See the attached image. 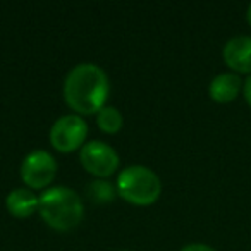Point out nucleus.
Returning <instances> with one entry per match:
<instances>
[{"instance_id": "7ed1b4c3", "label": "nucleus", "mask_w": 251, "mask_h": 251, "mask_svg": "<svg viewBox=\"0 0 251 251\" xmlns=\"http://www.w3.org/2000/svg\"><path fill=\"white\" fill-rule=\"evenodd\" d=\"M117 195L138 206L153 205L162 193L160 177L145 165H127L117 176Z\"/></svg>"}, {"instance_id": "6e6552de", "label": "nucleus", "mask_w": 251, "mask_h": 251, "mask_svg": "<svg viewBox=\"0 0 251 251\" xmlns=\"http://www.w3.org/2000/svg\"><path fill=\"white\" fill-rule=\"evenodd\" d=\"M243 81L236 73H222L210 81L208 95L217 103H230L237 98Z\"/></svg>"}, {"instance_id": "20e7f679", "label": "nucleus", "mask_w": 251, "mask_h": 251, "mask_svg": "<svg viewBox=\"0 0 251 251\" xmlns=\"http://www.w3.org/2000/svg\"><path fill=\"white\" fill-rule=\"evenodd\" d=\"M88 136V124L81 115L67 114L53 122L50 129V143L60 153H71L79 148Z\"/></svg>"}, {"instance_id": "f257e3e1", "label": "nucleus", "mask_w": 251, "mask_h": 251, "mask_svg": "<svg viewBox=\"0 0 251 251\" xmlns=\"http://www.w3.org/2000/svg\"><path fill=\"white\" fill-rule=\"evenodd\" d=\"M108 93V77L97 64H77L64 81V100L77 115L98 114L105 107Z\"/></svg>"}, {"instance_id": "4468645a", "label": "nucleus", "mask_w": 251, "mask_h": 251, "mask_svg": "<svg viewBox=\"0 0 251 251\" xmlns=\"http://www.w3.org/2000/svg\"><path fill=\"white\" fill-rule=\"evenodd\" d=\"M246 19H248V25L251 26V4L248 5V11H246Z\"/></svg>"}, {"instance_id": "39448f33", "label": "nucleus", "mask_w": 251, "mask_h": 251, "mask_svg": "<svg viewBox=\"0 0 251 251\" xmlns=\"http://www.w3.org/2000/svg\"><path fill=\"white\" fill-rule=\"evenodd\" d=\"M57 174V160L45 150H33L21 164V179L29 189H42L53 181Z\"/></svg>"}, {"instance_id": "423d86ee", "label": "nucleus", "mask_w": 251, "mask_h": 251, "mask_svg": "<svg viewBox=\"0 0 251 251\" xmlns=\"http://www.w3.org/2000/svg\"><path fill=\"white\" fill-rule=\"evenodd\" d=\"M81 164L90 174L97 177H108L112 176L119 167V155L110 145L103 141H88L81 148Z\"/></svg>"}, {"instance_id": "f03ea898", "label": "nucleus", "mask_w": 251, "mask_h": 251, "mask_svg": "<svg viewBox=\"0 0 251 251\" xmlns=\"http://www.w3.org/2000/svg\"><path fill=\"white\" fill-rule=\"evenodd\" d=\"M38 212L52 229L67 232L81 224L84 206L81 196L66 186H53L42 193Z\"/></svg>"}, {"instance_id": "2eb2a0df", "label": "nucleus", "mask_w": 251, "mask_h": 251, "mask_svg": "<svg viewBox=\"0 0 251 251\" xmlns=\"http://www.w3.org/2000/svg\"><path fill=\"white\" fill-rule=\"evenodd\" d=\"M121 251H129V250H121Z\"/></svg>"}, {"instance_id": "9d476101", "label": "nucleus", "mask_w": 251, "mask_h": 251, "mask_svg": "<svg viewBox=\"0 0 251 251\" xmlns=\"http://www.w3.org/2000/svg\"><path fill=\"white\" fill-rule=\"evenodd\" d=\"M97 124L103 133L114 134L117 131H121L122 124H124V119H122V114L115 107L105 105L97 114Z\"/></svg>"}, {"instance_id": "0eeeda50", "label": "nucleus", "mask_w": 251, "mask_h": 251, "mask_svg": "<svg viewBox=\"0 0 251 251\" xmlns=\"http://www.w3.org/2000/svg\"><path fill=\"white\" fill-rule=\"evenodd\" d=\"M224 62L239 74H251V36H234L224 45Z\"/></svg>"}, {"instance_id": "9b49d317", "label": "nucleus", "mask_w": 251, "mask_h": 251, "mask_svg": "<svg viewBox=\"0 0 251 251\" xmlns=\"http://www.w3.org/2000/svg\"><path fill=\"white\" fill-rule=\"evenodd\" d=\"M88 196H90L91 201L95 203H108L114 200L115 193H117V189H114V186L110 184V182L107 181H101V179H97V181H93L90 186H88L86 189Z\"/></svg>"}, {"instance_id": "1a4fd4ad", "label": "nucleus", "mask_w": 251, "mask_h": 251, "mask_svg": "<svg viewBox=\"0 0 251 251\" xmlns=\"http://www.w3.org/2000/svg\"><path fill=\"white\" fill-rule=\"evenodd\" d=\"M40 198L29 188H18L12 189L5 198V206L11 215L18 219L31 217L35 212H38Z\"/></svg>"}, {"instance_id": "ddd939ff", "label": "nucleus", "mask_w": 251, "mask_h": 251, "mask_svg": "<svg viewBox=\"0 0 251 251\" xmlns=\"http://www.w3.org/2000/svg\"><path fill=\"white\" fill-rule=\"evenodd\" d=\"M243 93H244V98H246L248 105L251 107V76L244 81V88H243Z\"/></svg>"}, {"instance_id": "f8f14e48", "label": "nucleus", "mask_w": 251, "mask_h": 251, "mask_svg": "<svg viewBox=\"0 0 251 251\" xmlns=\"http://www.w3.org/2000/svg\"><path fill=\"white\" fill-rule=\"evenodd\" d=\"M179 251H215L212 246L208 244H203V243H191V244H186L182 246Z\"/></svg>"}]
</instances>
